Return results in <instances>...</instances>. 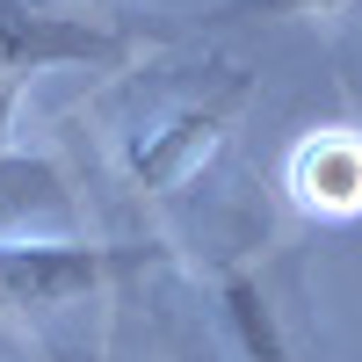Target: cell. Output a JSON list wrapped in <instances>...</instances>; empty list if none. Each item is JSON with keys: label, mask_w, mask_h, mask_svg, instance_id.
Here are the masks:
<instances>
[{"label": "cell", "mask_w": 362, "mask_h": 362, "mask_svg": "<svg viewBox=\"0 0 362 362\" xmlns=\"http://www.w3.org/2000/svg\"><path fill=\"white\" fill-rule=\"evenodd\" d=\"M218 312H225V326H232V341H239L247 362H297L290 341H283V319H276V305H268V290H261V276L232 268L218 283Z\"/></svg>", "instance_id": "obj_6"}, {"label": "cell", "mask_w": 362, "mask_h": 362, "mask_svg": "<svg viewBox=\"0 0 362 362\" xmlns=\"http://www.w3.org/2000/svg\"><path fill=\"white\" fill-rule=\"evenodd\" d=\"M73 225V189L58 160L44 153H0V239L29 232H66Z\"/></svg>", "instance_id": "obj_5"}, {"label": "cell", "mask_w": 362, "mask_h": 362, "mask_svg": "<svg viewBox=\"0 0 362 362\" xmlns=\"http://www.w3.org/2000/svg\"><path fill=\"white\" fill-rule=\"evenodd\" d=\"M124 37L51 0H0V80H29L51 66H116Z\"/></svg>", "instance_id": "obj_3"}, {"label": "cell", "mask_w": 362, "mask_h": 362, "mask_svg": "<svg viewBox=\"0 0 362 362\" xmlns=\"http://www.w3.org/2000/svg\"><path fill=\"white\" fill-rule=\"evenodd\" d=\"M362 0H218V22H283V15H348Z\"/></svg>", "instance_id": "obj_7"}, {"label": "cell", "mask_w": 362, "mask_h": 362, "mask_svg": "<svg viewBox=\"0 0 362 362\" xmlns=\"http://www.w3.org/2000/svg\"><path fill=\"white\" fill-rule=\"evenodd\" d=\"M145 268H160V247H102V239H73V232L0 239V319H44L66 305H95Z\"/></svg>", "instance_id": "obj_2"}, {"label": "cell", "mask_w": 362, "mask_h": 362, "mask_svg": "<svg viewBox=\"0 0 362 362\" xmlns=\"http://www.w3.org/2000/svg\"><path fill=\"white\" fill-rule=\"evenodd\" d=\"M283 189L305 218H362V131L355 124H319L290 145L283 160Z\"/></svg>", "instance_id": "obj_4"}, {"label": "cell", "mask_w": 362, "mask_h": 362, "mask_svg": "<svg viewBox=\"0 0 362 362\" xmlns=\"http://www.w3.org/2000/svg\"><path fill=\"white\" fill-rule=\"evenodd\" d=\"M247 102H254V73L232 58L145 66L109 102V160L138 196H174L218 160Z\"/></svg>", "instance_id": "obj_1"}, {"label": "cell", "mask_w": 362, "mask_h": 362, "mask_svg": "<svg viewBox=\"0 0 362 362\" xmlns=\"http://www.w3.org/2000/svg\"><path fill=\"white\" fill-rule=\"evenodd\" d=\"M22 87H29V80H0V153H15V116H22Z\"/></svg>", "instance_id": "obj_8"}]
</instances>
